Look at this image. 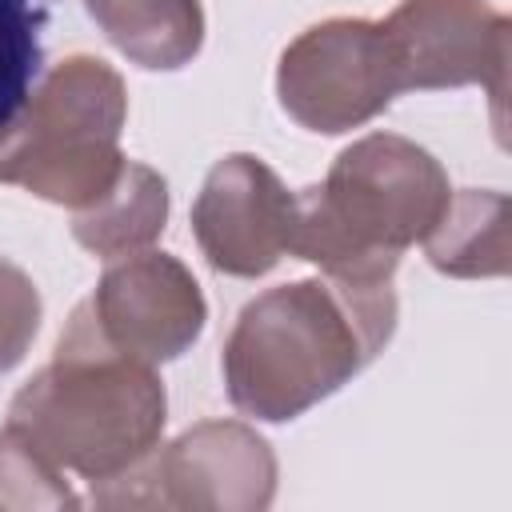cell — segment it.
<instances>
[{"mask_svg":"<svg viewBox=\"0 0 512 512\" xmlns=\"http://www.w3.org/2000/svg\"><path fill=\"white\" fill-rule=\"evenodd\" d=\"M104 36L140 68H184L204 40L200 0H84Z\"/></svg>","mask_w":512,"mask_h":512,"instance_id":"10","label":"cell"},{"mask_svg":"<svg viewBox=\"0 0 512 512\" xmlns=\"http://www.w3.org/2000/svg\"><path fill=\"white\" fill-rule=\"evenodd\" d=\"M164 216H168L164 180L152 168L128 160L116 188L100 204L76 212L72 232L96 256H124V252L156 240V232L164 228Z\"/></svg>","mask_w":512,"mask_h":512,"instance_id":"11","label":"cell"},{"mask_svg":"<svg viewBox=\"0 0 512 512\" xmlns=\"http://www.w3.org/2000/svg\"><path fill=\"white\" fill-rule=\"evenodd\" d=\"M44 20L48 12L40 0H0V132L28 104L32 80L40 76Z\"/></svg>","mask_w":512,"mask_h":512,"instance_id":"13","label":"cell"},{"mask_svg":"<svg viewBox=\"0 0 512 512\" xmlns=\"http://www.w3.org/2000/svg\"><path fill=\"white\" fill-rule=\"evenodd\" d=\"M108 484L92 488L96 504L264 508L276 488V464L268 444L244 424H200Z\"/></svg>","mask_w":512,"mask_h":512,"instance_id":"6","label":"cell"},{"mask_svg":"<svg viewBox=\"0 0 512 512\" xmlns=\"http://www.w3.org/2000/svg\"><path fill=\"white\" fill-rule=\"evenodd\" d=\"M280 104L312 132H348L404 92L400 60L384 24L328 20L280 56Z\"/></svg>","mask_w":512,"mask_h":512,"instance_id":"5","label":"cell"},{"mask_svg":"<svg viewBox=\"0 0 512 512\" xmlns=\"http://www.w3.org/2000/svg\"><path fill=\"white\" fill-rule=\"evenodd\" d=\"M84 308L112 348L144 364L180 356L204 328V296L196 280L164 252H128L104 272Z\"/></svg>","mask_w":512,"mask_h":512,"instance_id":"8","label":"cell"},{"mask_svg":"<svg viewBox=\"0 0 512 512\" xmlns=\"http://www.w3.org/2000/svg\"><path fill=\"white\" fill-rule=\"evenodd\" d=\"M16 428L60 472L108 484L136 468L164 428V384L152 364L112 348L80 304L56 356L12 400Z\"/></svg>","mask_w":512,"mask_h":512,"instance_id":"2","label":"cell"},{"mask_svg":"<svg viewBox=\"0 0 512 512\" xmlns=\"http://www.w3.org/2000/svg\"><path fill=\"white\" fill-rule=\"evenodd\" d=\"M40 328L36 284L8 260H0V372L12 368Z\"/></svg>","mask_w":512,"mask_h":512,"instance_id":"15","label":"cell"},{"mask_svg":"<svg viewBox=\"0 0 512 512\" xmlns=\"http://www.w3.org/2000/svg\"><path fill=\"white\" fill-rule=\"evenodd\" d=\"M0 504H52V508H76L80 500L64 484L60 468L44 460L16 428L0 432Z\"/></svg>","mask_w":512,"mask_h":512,"instance_id":"14","label":"cell"},{"mask_svg":"<svg viewBox=\"0 0 512 512\" xmlns=\"http://www.w3.org/2000/svg\"><path fill=\"white\" fill-rule=\"evenodd\" d=\"M492 196L464 192L456 204H448L444 220L428 236V260L440 272L452 276H480V272H504L508 268V240H504V208L492 212V220H480Z\"/></svg>","mask_w":512,"mask_h":512,"instance_id":"12","label":"cell"},{"mask_svg":"<svg viewBox=\"0 0 512 512\" xmlns=\"http://www.w3.org/2000/svg\"><path fill=\"white\" fill-rule=\"evenodd\" d=\"M124 84L96 56H72L0 132V180L76 212L100 204L120 172Z\"/></svg>","mask_w":512,"mask_h":512,"instance_id":"4","label":"cell"},{"mask_svg":"<svg viewBox=\"0 0 512 512\" xmlns=\"http://www.w3.org/2000/svg\"><path fill=\"white\" fill-rule=\"evenodd\" d=\"M392 284L296 280L256 296L228 344V400L256 420H296L352 380L392 336Z\"/></svg>","mask_w":512,"mask_h":512,"instance_id":"1","label":"cell"},{"mask_svg":"<svg viewBox=\"0 0 512 512\" xmlns=\"http://www.w3.org/2000/svg\"><path fill=\"white\" fill-rule=\"evenodd\" d=\"M404 92L488 84L492 100H504L508 68V20L484 0H404L388 20Z\"/></svg>","mask_w":512,"mask_h":512,"instance_id":"7","label":"cell"},{"mask_svg":"<svg viewBox=\"0 0 512 512\" xmlns=\"http://www.w3.org/2000/svg\"><path fill=\"white\" fill-rule=\"evenodd\" d=\"M192 228L216 272L260 276L292 248L296 196L256 156H228L208 172Z\"/></svg>","mask_w":512,"mask_h":512,"instance_id":"9","label":"cell"},{"mask_svg":"<svg viewBox=\"0 0 512 512\" xmlns=\"http://www.w3.org/2000/svg\"><path fill=\"white\" fill-rule=\"evenodd\" d=\"M452 204L440 164L400 140L364 136L344 148L324 184L296 196L292 256L312 260L332 280L388 284L400 252L428 240Z\"/></svg>","mask_w":512,"mask_h":512,"instance_id":"3","label":"cell"}]
</instances>
